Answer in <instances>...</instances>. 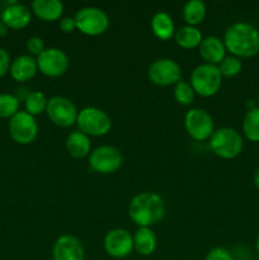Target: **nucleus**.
Returning <instances> with one entry per match:
<instances>
[{"label":"nucleus","instance_id":"25","mask_svg":"<svg viewBox=\"0 0 259 260\" xmlns=\"http://www.w3.org/2000/svg\"><path fill=\"white\" fill-rule=\"evenodd\" d=\"M47 103H48V99L47 96L45 95V93L38 90L30 91L24 101L25 112L29 113L30 116L33 117L40 116V114H42L43 112H46Z\"/></svg>","mask_w":259,"mask_h":260},{"label":"nucleus","instance_id":"6","mask_svg":"<svg viewBox=\"0 0 259 260\" xmlns=\"http://www.w3.org/2000/svg\"><path fill=\"white\" fill-rule=\"evenodd\" d=\"M74 19L76 23V29L90 37L103 35L109 27L108 14L96 7L81 8L76 12Z\"/></svg>","mask_w":259,"mask_h":260},{"label":"nucleus","instance_id":"33","mask_svg":"<svg viewBox=\"0 0 259 260\" xmlns=\"http://www.w3.org/2000/svg\"><path fill=\"white\" fill-rule=\"evenodd\" d=\"M253 182H254V184H255V187L259 189V165H258V167H256V169L254 170Z\"/></svg>","mask_w":259,"mask_h":260},{"label":"nucleus","instance_id":"5","mask_svg":"<svg viewBox=\"0 0 259 260\" xmlns=\"http://www.w3.org/2000/svg\"><path fill=\"white\" fill-rule=\"evenodd\" d=\"M79 131L86 136H106L112 128V119L103 109L96 107H85L80 109L76 119Z\"/></svg>","mask_w":259,"mask_h":260},{"label":"nucleus","instance_id":"11","mask_svg":"<svg viewBox=\"0 0 259 260\" xmlns=\"http://www.w3.org/2000/svg\"><path fill=\"white\" fill-rule=\"evenodd\" d=\"M147 76L157 86L175 85L180 80L182 69L173 58H159L150 65Z\"/></svg>","mask_w":259,"mask_h":260},{"label":"nucleus","instance_id":"34","mask_svg":"<svg viewBox=\"0 0 259 260\" xmlns=\"http://www.w3.org/2000/svg\"><path fill=\"white\" fill-rule=\"evenodd\" d=\"M7 33H8V27L2 22V20H0V37L5 36Z\"/></svg>","mask_w":259,"mask_h":260},{"label":"nucleus","instance_id":"19","mask_svg":"<svg viewBox=\"0 0 259 260\" xmlns=\"http://www.w3.org/2000/svg\"><path fill=\"white\" fill-rule=\"evenodd\" d=\"M66 151L69 155L75 159H84V157L90 155V137L86 136L85 134L78 131H73L66 139Z\"/></svg>","mask_w":259,"mask_h":260},{"label":"nucleus","instance_id":"20","mask_svg":"<svg viewBox=\"0 0 259 260\" xmlns=\"http://www.w3.org/2000/svg\"><path fill=\"white\" fill-rule=\"evenodd\" d=\"M157 239L151 228H139L134 235V250L140 255L149 256L156 250Z\"/></svg>","mask_w":259,"mask_h":260},{"label":"nucleus","instance_id":"8","mask_svg":"<svg viewBox=\"0 0 259 260\" xmlns=\"http://www.w3.org/2000/svg\"><path fill=\"white\" fill-rule=\"evenodd\" d=\"M184 127L187 134L196 141L210 140L215 132L213 118L207 111L202 108H192L185 113Z\"/></svg>","mask_w":259,"mask_h":260},{"label":"nucleus","instance_id":"9","mask_svg":"<svg viewBox=\"0 0 259 260\" xmlns=\"http://www.w3.org/2000/svg\"><path fill=\"white\" fill-rule=\"evenodd\" d=\"M46 114L53 124L66 128L76 123L79 111L70 99L66 96L56 95L48 99Z\"/></svg>","mask_w":259,"mask_h":260},{"label":"nucleus","instance_id":"18","mask_svg":"<svg viewBox=\"0 0 259 260\" xmlns=\"http://www.w3.org/2000/svg\"><path fill=\"white\" fill-rule=\"evenodd\" d=\"M32 13L43 22H55L62 17L63 4L60 0H33Z\"/></svg>","mask_w":259,"mask_h":260},{"label":"nucleus","instance_id":"21","mask_svg":"<svg viewBox=\"0 0 259 260\" xmlns=\"http://www.w3.org/2000/svg\"><path fill=\"white\" fill-rule=\"evenodd\" d=\"M151 30L156 38L160 41H168L174 37L175 35V25L173 22V18L167 12H157L152 17Z\"/></svg>","mask_w":259,"mask_h":260},{"label":"nucleus","instance_id":"16","mask_svg":"<svg viewBox=\"0 0 259 260\" xmlns=\"http://www.w3.org/2000/svg\"><path fill=\"white\" fill-rule=\"evenodd\" d=\"M198 52L205 63L217 66L226 56V47L223 41L216 36H207L198 46Z\"/></svg>","mask_w":259,"mask_h":260},{"label":"nucleus","instance_id":"17","mask_svg":"<svg viewBox=\"0 0 259 260\" xmlns=\"http://www.w3.org/2000/svg\"><path fill=\"white\" fill-rule=\"evenodd\" d=\"M38 71L37 60L30 55H20L12 61L10 75L18 83H25L36 76Z\"/></svg>","mask_w":259,"mask_h":260},{"label":"nucleus","instance_id":"15","mask_svg":"<svg viewBox=\"0 0 259 260\" xmlns=\"http://www.w3.org/2000/svg\"><path fill=\"white\" fill-rule=\"evenodd\" d=\"M0 20L12 29H23L32 20V10L17 2H9L0 12Z\"/></svg>","mask_w":259,"mask_h":260},{"label":"nucleus","instance_id":"10","mask_svg":"<svg viewBox=\"0 0 259 260\" xmlns=\"http://www.w3.org/2000/svg\"><path fill=\"white\" fill-rule=\"evenodd\" d=\"M9 135L17 144L29 145L37 139L38 124L36 118L25 111H19L9 119Z\"/></svg>","mask_w":259,"mask_h":260},{"label":"nucleus","instance_id":"37","mask_svg":"<svg viewBox=\"0 0 259 260\" xmlns=\"http://www.w3.org/2000/svg\"><path fill=\"white\" fill-rule=\"evenodd\" d=\"M253 260H259V258H255V259H253Z\"/></svg>","mask_w":259,"mask_h":260},{"label":"nucleus","instance_id":"36","mask_svg":"<svg viewBox=\"0 0 259 260\" xmlns=\"http://www.w3.org/2000/svg\"><path fill=\"white\" fill-rule=\"evenodd\" d=\"M256 102H258V107H259V94H258V98H256Z\"/></svg>","mask_w":259,"mask_h":260},{"label":"nucleus","instance_id":"31","mask_svg":"<svg viewBox=\"0 0 259 260\" xmlns=\"http://www.w3.org/2000/svg\"><path fill=\"white\" fill-rule=\"evenodd\" d=\"M10 65H12V58L9 52L5 48L0 47V78H3L10 70Z\"/></svg>","mask_w":259,"mask_h":260},{"label":"nucleus","instance_id":"32","mask_svg":"<svg viewBox=\"0 0 259 260\" xmlns=\"http://www.w3.org/2000/svg\"><path fill=\"white\" fill-rule=\"evenodd\" d=\"M60 29L65 33H71L76 29V23L74 17H63L60 19Z\"/></svg>","mask_w":259,"mask_h":260},{"label":"nucleus","instance_id":"14","mask_svg":"<svg viewBox=\"0 0 259 260\" xmlns=\"http://www.w3.org/2000/svg\"><path fill=\"white\" fill-rule=\"evenodd\" d=\"M53 260H85V250L76 236L63 234L58 236L52 246Z\"/></svg>","mask_w":259,"mask_h":260},{"label":"nucleus","instance_id":"29","mask_svg":"<svg viewBox=\"0 0 259 260\" xmlns=\"http://www.w3.org/2000/svg\"><path fill=\"white\" fill-rule=\"evenodd\" d=\"M25 48H27L28 53L30 56H37V57L46 50L43 40L37 37V36H33V37L28 38L27 42H25Z\"/></svg>","mask_w":259,"mask_h":260},{"label":"nucleus","instance_id":"38","mask_svg":"<svg viewBox=\"0 0 259 260\" xmlns=\"http://www.w3.org/2000/svg\"><path fill=\"white\" fill-rule=\"evenodd\" d=\"M122 260H124V259H122Z\"/></svg>","mask_w":259,"mask_h":260},{"label":"nucleus","instance_id":"22","mask_svg":"<svg viewBox=\"0 0 259 260\" xmlns=\"http://www.w3.org/2000/svg\"><path fill=\"white\" fill-rule=\"evenodd\" d=\"M174 40L178 46L185 50H192L197 48L202 42L203 37L201 30L197 27H190V25H183V27L175 29Z\"/></svg>","mask_w":259,"mask_h":260},{"label":"nucleus","instance_id":"2","mask_svg":"<svg viewBox=\"0 0 259 260\" xmlns=\"http://www.w3.org/2000/svg\"><path fill=\"white\" fill-rule=\"evenodd\" d=\"M167 207L163 197L154 192L135 196L128 205V216L139 228H151L165 217Z\"/></svg>","mask_w":259,"mask_h":260},{"label":"nucleus","instance_id":"3","mask_svg":"<svg viewBox=\"0 0 259 260\" xmlns=\"http://www.w3.org/2000/svg\"><path fill=\"white\" fill-rule=\"evenodd\" d=\"M210 149L221 159H235L243 152L244 139L238 129L221 127L210 137Z\"/></svg>","mask_w":259,"mask_h":260},{"label":"nucleus","instance_id":"4","mask_svg":"<svg viewBox=\"0 0 259 260\" xmlns=\"http://www.w3.org/2000/svg\"><path fill=\"white\" fill-rule=\"evenodd\" d=\"M190 85L196 94L203 98H210L218 93L222 84V76L216 65L201 63L190 74Z\"/></svg>","mask_w":259,"mask_h":260},{"label":"nucleus","instance_id":"23","mask_svg":"<svg viewBox=\"0 0 259 260\" xmlns=\"http://www.w3.org/2000/svg\"><path fill=\"white\" fill-rule=\"evenodd\" d=\"M207 13V8L202 0H189L183 7V19L187 23V25L196 27L203 22Z\"/></svg>","mask_w":259,"mask_h":260},{"label":"nucleus","instance_id":"30","mask_svg":"<svg viewBox=\"0 0 259 260\" xmlns=\"http://www.w3.org/2000/svg\"><path fill=\"white\" fill-rule=\"evenodd\" d=\"M205 260H235V258H234V254L226 248L216 246L208 251Z\"/></svg>","mask_w":259,"mask_h":260},{"label":"nucleus","instance_id":"35","mask_svg":"<svg viewBox=\"0 0 259 260\" xmlns=\"http://www.w3.org/2000/svg\"><path fill=\"white\" fill-rule=\"evenodd\" d=\"M255 250L256 253L259 254V235L256 236V240H255Z\"/></svg>","mask_w":259,"mask_h":260},{"label":"nucleus","instance_id":"13","mask_svg":"<svg viewBox=\"0 0 259 260\" xmlns=\"http://www.w3.org/2000/svg\"><path fill=\"white\" fill-rule=\"evenodd\" d=\"M103 246L109 256L122 260L134 251V236L124 229H112L104 236Z\"/></svg>","mask_w":259,"mask_h":260},{"label":"nucleus","instance_id":"7","mask_svg":"<svg viewBox=\"0 0 259 260\" xmlns=\"http://www.w3.org/2000/svg\"><path fill=\"white\" fill-rule=\"evenodd\" d=\"M123 164L122 152L111 145H103L89 155V167L93 172L99 174H112L116 173Z\"/></svg>","mask_w":259,"mask_h":260},{"label":"nucleus","instance_id":"26","mask_svg":"<svg viewBox=\"0 0 259 260\" xmlns=\"http://www.w3.org/2000/svg\"><path fill=\"white\" fill-rule=\"evenodd\" d=\"M19 99L14 94H0V118H12L19 112Z\"/></svg>","mask_w":259,"mask_h":260},{"label":"nucleus","instance_id":"1","mask_svg":"<svg viewBox=\"0 0 259 260\" xmlns=\"http://www.w3.org/2000/svg\"><path fill=\"white\" fill-rule=\"evenodd\" d=\"M226 51L238 58H251L259 53V30L246 22L233 23L223 33Z\"/></svg>","mask_w":259,"mask_h":260},{"label":"nucleus","instance_id":"24","mask_svg":"<svg viewBox=\"0 0 259 260\" xmlns=\"http://www.w3.org/2000/svg\"><path fill=\"white\" fill-rule=\"evenodd\" d=\"M243 135L246 140L251 142H259V107L248 109L244 116L243 124Z\"/></svg>","mask_w":259,"mask_h":260},{"label":"nucleus","instance_id":"12","mask_svg":"<svg viewBox=\"0 0 259 260\" xmlns=\"http://www.w3.org/2000/svg\"><path fill=\"white\" fill-rule=\"evenodd\" d=\"M38 70L48 78H58L69 69V56L57 47H48L38 56Z\"/></svg>","mask_w":259,"mask_h":260},{"label":"nucleus","instance_id":"27","mask_svg":"<svg viewBox=\"0 0 259 260\" xmlns=\"http://www.w3.org/2000/svg\"><path fill=\"white\" fill-rule=\"evenodd\" d=\"M174 99L182 106H189L195 101L196 93L193 90L192 85L188 81H184L180 79L174 85Z\"/></svg>","mask_w":259,"mask_h":260},{"label":"nucleus","instance_id":"28","mask_svg":"<svg viewBox=\"0 0 259 260\" xmlns=\"http://www.w3.org/2000/svg\"><path fill=\"white\" fill-rule=\"evenodd\" d=\"M217 68L220 70L221 76L234 78V76L239 75L240 71L243 70V62H241L240 58L235 57V56H225V58L218 63Z\"/></svg>","mask_w":259,"mask_h":260}]
</instances>
